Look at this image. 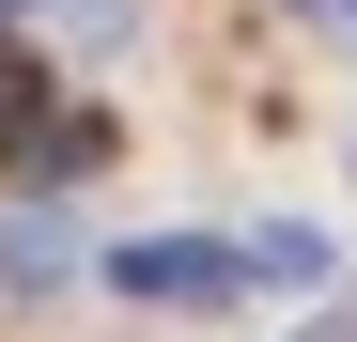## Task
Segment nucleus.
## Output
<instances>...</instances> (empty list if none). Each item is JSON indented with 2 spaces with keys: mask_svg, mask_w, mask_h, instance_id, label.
Returning a JSON list of instances; mask_svg holds the SVG:
<instances>
[{
  "mask_svg": "<svg viewBox=\"0 0 357 342\" xmlns=\"http://www.w3.org/2000/svg\"><path fill=\"white\" fill-rule=\"evenodd\" d=\"M109 296H155V311H218V296H233V249H218V234H140V249H109Z\"/></svg>",
  "mask_w": 357,
  "mask_h": 342,
  "instance_id": "obj_1",
  "label": "nucleus"
},
{
  "mask_svg": "<svg viewBox=\"0 0 357 342\" xmlns=\"http://www.w3.org/2000/svg\"><path fill=\"white\" fill-rule=\"evenodd\" d=\"M31 140H47V63L0 47V156H31Z\"/></svg>",
  "mask_w": 357,
  "mask_h": 342,
  "instance_id": "obj_2",
  "label": "nucleus"
},
{
  "mask_svg": "<svg viewBox=\"0 0 357 342\" xmlns=\"http://www.w3.org/2000/svg\"><path fill=\"white\" fill-rule=\"evenodd\" d=\"M93 156H109V125H93V109H47V140H31V187H78Z\"/></svg>",
  "mask_w": 357,
  "mask_h": 342,
  "instance_id": "obj_3",
  "label": "nucleus"
},
{
  "mask_svg": "<svg viewBox=\"0 0 357 342\" xmlns=\"http://www.w3.org/2000/svg\"><path fill=\"white\" fill-rule=\"evenodd\" d=\"M233 280H326V234H295V218H280V234L233 249Z\"/></svg>",
  "mask_w": 357,
  "mask_h": 342,
  "instance_id": "obj_4",
  "label": "nucleus"
}]
</instances>
